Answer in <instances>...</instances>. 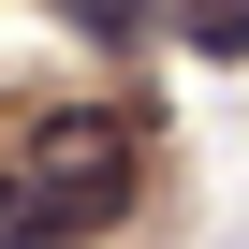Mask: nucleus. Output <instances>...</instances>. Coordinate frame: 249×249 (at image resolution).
Listing matches in <instances>:
<instances>
[{
	"label": "nucleus",
	"instance_id": "nucleus-1",
	"mask_svg": "<svg viewBox=\"0 0 249 249\" xmlns=\"http://www.w3.org/2000/svg\"><path fill=\"white\" fill-rule=\"evenodd\" d=\"M0 205H15V249H103L147 205V117L132 103H44L0 147Z\"/></svg>",
	"mask_w": 249,
	"mask_h": 249
},
{
	"label": "nucleus",
	"instance_id": "nucleus-2",
	"mask_svg": "<svg viewBox=\"0 0 249 249\" xmlns=\"http://www.w3.org/2000/svg\"><path fill=\"white\" fill-rule=\"evenodd\" d=\"M59 15H73V30H88V44H103V59H132V44H147V30H161V0H59Z\"/></svg>",
	"mask_w": 249,
	"mask_h": 249
},
{
	"label": "nucleus",
	"instance_id": "nucleus-3",
	"mask_svg": "<svg viewBox=\"0 0 249 249\" xmlns=\"http://www.w3.org/2000/svg\"><path fill=\"white\" fill-rule=\"evenodd\" d=\"M191 59H249V0H191Z\"/></svg>",
	"mask_w": 249,
	"mask_h": 249
},
{
	"label": "nucleus",
	"instance_id": "nucleus-4",
	"mask_svg": "<svg viewBox=\"0 0 249 249\" xmlns=\"http://www.w3.org/2000/svg\"><path fill=\"white\" fill-rule=\"evenodd\" d=\"M0 249H15V205H0Z\"/></svg>",
	"mask_w": 249,
	"mask_h": 249
}]
</instances>
